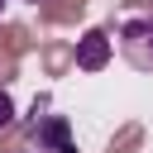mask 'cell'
Listing matches in <instances>:
<instances>
[{
	"label": "cell",
	"mask_w": 153,
	"mask_h": 153,
	"mask_svg": "<svg viewBox=\"0 0 153 153\" xmlns=\"http://www.w3.org/2000/svg\"><path fill=\"white\" fill-rule=\"evenodd\" d=\"M105 62H110V33L91 29V33L76 43V67H81V72H100Z\"/></svg>",
	"instance_id": "obj_3"
},
{
	"label": "cell",
	"mask_w": 153,
	"mask_h": 153,
	"mask_svg": "<svg viewBox=\"0 0 153 153\" xmlns=\"http://www.w3.org/2000/svg\"><path fill=\"white\" fill-rule=\"evenodd\" d=\"M115 43H120V57H124L134 72H153V14L129 19V24L115 33Z\"/></svg>",
	"instance_id": "obj_1"
},
{
	"label": "cell",
	"mask_w": 153,
	"mask_h": 153,
	"mask_svg": "<svg viewBox=\"0 0 153 153\" xmlns=\"http://www.w3.org/2000/svg\"><path fill=\"white\" fill-rule=\"evenodd\" d=\"M38 115V110H33ZM33 143H38V153H76V143H72V124H67V115H38L33 120Z\"/></svg>",
	"instance_id": "obj_2"
},
{
	"label": "cell",
	"mask_w": 153,
	"mask_h": 153,
	"mask_svg": "<svg viewBox=\"0 0 153 153\" xmlns=\"http://www.w3.org/2000/svg\"><path fill=\"white\" fill-rule=\"evenodd\" d=\"M5 5H10V0H0V14H5Z\"/></svg>",
	"instance_id": "obj_5"
},
{
	"label": "cell",
	"mask_w": 153,
	"mask_h": 153,
	"mask_svg": "<svg viewBox=\"0 0 153 153\" xmlns=\"http://www.w3.org/2000/svg\"><path fill=\"white\" fill-rule=\"evenodd\" d=\"M24 5H38V0H24Z\"/></svg>",
	"instance_id": "obj_6"
},
{
	"label": "cell",
	"mask_w": 153,
	"mask_h": 153,
	"mask_svg": "<svg viewBox=\"0 0 153 153\" xmlns=\"http://www.w3.org/2000/svg\"><path fill=\"white\" fill-rule=\"evenodd\" d=\"M10 120H14V100H10V96H5V91H0V129H5V124H10Z\"/></svg>",
	"instance_id": "obj_4"
}]
</instances>
